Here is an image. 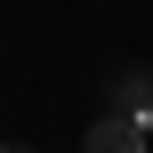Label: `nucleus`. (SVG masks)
<instances>
[{"label":"nucleus","instance_id":"f03ea898","mask_svg":"<svg viewBox=\"0 0 153 153\" xmlns=\"http://www.w3.org/2000/svg\"><path fill=\"white\" fill-rule=\"evenodd\" d=\"M105 113H145L153 121V73L145 65H121V73L105 81Z\"/></svg>","mask_w":153,"mask_h":153},{"label":"nucleus","instance_id":"f257e3e1","mask_svg":"<svg viewBox=\"0 0 153 153\" xmlns=\"http://www.w3.org/2000/svg\"><path fill=\"white\" fill-rule=\"evenodd\" d=\"M145 145H153L145 113H105V105H97V121L81 129V153H145Z\"/></svg>","mask_w":153,"mask_h":153},{"label":"nucleus","instance_id":"7ed1b4c3","mask_svg":"<svg viewBox=\"0 0 153 153\" xmlns=\"http://www.w3.org/2000/svg\"><path fill=\"white\" fill-rule=\"evenodd\" d=\"M0 153H32V145H0Z\"/></svg>","mask_w":153,"mask_h":153}]
</instances>
